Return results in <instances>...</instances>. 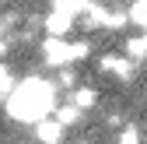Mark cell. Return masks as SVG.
I'll use <instances>...</instances> for the list:
<instances>
[{
    "mask_svg": "<svg viewBox=\"0 0 147 144\" xmlns=\"http://www.w3.org/2000/svg\"><path fill=\"white\" fill-rule=\"evenodd\" d=\"M14 88H18V81H14V70L0 60V98H11L14 95Z\"/></svg>",
    "mask_w": 147,
    "mask_h": 144,
    "instance_id": "cell-10",
    "label": "cell"
},
{
    "mask_svg": "<svg viewBox=\"0 0 147 144\" xmlns=\"http://www.w3.org/2000/svg\"><path fill=\"white\" fill-rule=\"evenodd\" d=\"M133 67H137V60H130L126 53H123V56H119V53H109V56L98 60V70H102V74H112V77H123V81L133 77Z\"/></svg>",
    "mask_w": 147,
    "mask_h": 144,
    "instance_id": "cell-3",
    "label": "cell"
},
{
    "mask_svg": "<svg viewBox=\"0 0 147 144\" xmlns=\"http://www.w3.org/2000/svg\"><path fill=\"white\" fill-rule=\"evenodd\" d=\"M144 42H147V32H144Z\"/></svg>",
    "mask_w": 147,
    "mask_h": 144,
    "instance_id": "cell-21",
    "label": "cell"
},
{
    "mask_svg": "<svg viewBox=\"0 0 147 144\" xmlns=\"http://www.w3.org/2000/svg\"><path fill=\"white\" fill-rule=\"evenodd\" d=\"M123 53L130 60H144L147 56V42H144V35H130V39L123 42Z\"/></svg>",
    "mask_w": 147,
    "mask_h": 144,
    "instance_id": "cell-9",
    "label": "cell"
},
{
    "mask_svg": "<svg viewBox=\"0 0 147 144\" xmlns=\"http://www.w3.org/2000/svg\"><path fill=\"white\" fill-rule=\"evenodd\" d=\"M88 7H91V0H53V11H63V14H70V18L84 14Z\"/></svg>",
    "mask_w": 147,
    "mask_h": 144,
    "instance_id": "cell-8",
    "label": "cell"
},
{
    "mask_svg": "<svg viewBox=\"0 0 147 144\" xmlns=\"http://www.w3.org/2000/svg\"><path fill=\"white\" fill-rule=\"evenodd\" d=\"M105 14H109V11H105L102 4H91V7L84 11V28H102V25H105Z\"/></svg>",
    "mask_w": 147,
    "mask_h": 144,
    "instance_id": "cell-12",
    "label": "cell"
},
{
    "mask_svg": "<svg viewBox=\"0 0 147 144\" xmlns=\"http://www.w3.org/2000/svg\"><path fill=\"white\" fill-rule=\"evenodd\" d=\"M130 25H137V28L147 32V0H133L130 4Z\"/></svg>",
    "mask_w": 147,
    "mask_h": 144,
    "instance_id": "cell-13",
    "label": "cell"
},
{
    "mask_svg": "<svg viewBox=\"0 0 147 144\" xmlns=\"http://www.w3.org/2000/svg\"><path fill=\"white\" fill-rule=\"evenodd\" d=\"M126 25H130V11H119V7H116V11H109V14H105V25H102V28L119 32V28H126Z\"/></svg>",
    "mask_w": 147,
    "mask_h": 144,
    "instance_id": "cell-11",
    "label": "cell"
},
{
    "mask_svg": "<svg viewBox=\"0 0 147 144\" xmlns=\"http://www.w3.org/2000/svg\"><path fill=\"white\" fill-rule=\"evenodd\" d=\"M7 113L18 120V123H39L46 120L49 113H56V92H53L49 81H39V77H28L14 88V95L7 98Z\"/></svg>",
    "mask_w": 147,
    "mask_h": 144,
    "instance_id": "cell-1",
    "label": "cell"
},
{
    "mask_svg": "<svg viewBox=\"0 0 147 144\" xmlns=\"http://www.w3.org/2000/svg\"><path fill=\"white\" fill-rule=\"evenodd\" d=\"M42 28H46V35H53V39H67V32L74 28V18L63 14V11H49L46 21H42Z\"/></svg>",
    "mask_w": 147,
    "mask_h": 144,
    "instance_id": "cell-5",
    "label": "cell"
},
{
    "mask_svg": "<svg viewBox=\"0 0 147 144\" xmlns=\"http://www.w3.org/2000/svg\"><path fill=\"white\" fill-rule=\"evenodd\" d=\"M4 28H7V25H4V21H0V39H4Z\"/></svg>",
    "mask_w": 147,
    "mask_h": 144,
    "instance_id": "cell-18",
    "label": "cell"
},
{
    "mask_svg": "<svg viewBox=\"0 0 147 144\" xmlns=\"http://www.w3.org/2000/svg\"><path fill=\"white\" fill-rule=\"evenodd\" d=\"M70 102L77 105V109H84V113H88V109H95V105H98V92H95L91 84H81V88H74Z\"/></svg>",
    "mask_w": 147,
    "mask_h": 144,
    "instance_id": "cell-6",
    "label": "cell"
},
{
    "mask_svg": "<svg viewBox=\"0 0 147 144\" xmlns=\"http://www.w3.org/2000/svg\"><path fill=\"white\" fill-rule=\"evenodd\" d=\"M53 116H56L63 127H77V123L84 120V109H77L74 102H63V105H56V113H53Z\"/></svg>",
    "mask_w": 147,
    "mask_h": 144,
    "instance_id": "cell-7",
    "label": "cell"
},
{
    "mask_svg": "<svg viewBox=\"0 0 147 144\" xmlns=\"http://www.w3.org/2000/svg\"><path fill=\"white\" fill-rule=\"evenodd\" d=\"M39 53H42V63L46 67H56V70L70 67V42L67 39H53V35H46L42 46H39Z\"/></svg>",
    "mask_w": 147,
    "mask_h": 144,
    "instance_id": "cell-2",
    "label": "cell"
},
{
    "mask_svg": "<svg viewBox=\"0 0 147 144\" xmlns=\"http://www.w3.org/2000/svg\"><path fill=\"white\" fill-rule=\"evenodd\" d=\"M7 53H11V42H7V39H0V60H4Z\"/></svg>",
    "mask_w": 147,
    "mask_h": 144,
    "instance_id": "cell-17",
    "label": "cell"
},
{
    "mask_svg": "<svg viewBox=\"0 0 147 144\" xmlns=\"http://www.w3.org/2000/svg\"><path fill=\"white\" fill-rule=\"evenodd\" d=\"M63 88H74V84H77V70H74V67H63L60 70V77H56Z\"/></svg>",
    "mask_w": 147,
    "mask_h": 144,
    "instance_id": "cell-16",
    "label": "cell"
},
{
    "mask_svg": "<svg viewBox=\"0 0 147 144\" xmlns=\"http://www.w3.org/2000/svg\"><path fill=\"white\" fill-rule=\"evenodd\" d=\"M88 56H91V46H88L84 39L70 42V67H74V63H81V60H88Z\"/></svg>",
    "mask_w": 147,
    "mask_h": 144,
    "instance_id": "cell-15",
    "label": "cell"
},
{
    "mask_svg": "<svg viewBox=\"0 0 147 144\" xmlns=\"http://www.w3.org/2000/svg\"><path fill=\"white\" fill-rule=\"evenodd\" d=\"M77 144H95V141H77Z\"/></svg>",
    "mask_w": 147,
    "mask_h": 144,
    "instance_id": "cell-19",
    "label": "cell"
},
{
    "mask_svg": "<svg viewBox=\"0 0 147 144\" xmlns=\"http://www.w3.org/2000/svg\"><path fill=\"white\" fill-rule=\"evenodd\" d=\"M112 4H123V0H112Z\"/></svg>",
    "mask_w": 147,
    "mask_h": 144,
    "instance_id": "cell-20",
    "label": "cell"
},
{
    "mask_svg": "<svg viewBox=\"0 0 147 144\" xmlns=\"http://www.w3.org/2000/svg\"><path fill=\"white\" fill-rule=\"evenodd\" d=\"M63 130H67V127H63L56 116H53V120L46 116V120L35 123V141H39V144H60V141H63Z\"/></svg>",
    "mask_w": 147,
    "mask_h": 144,
    "instance_id": "cell-4",
    "label": "cell"
},
{
    "mask_svg": "<svg viewBox=\"0 0 147 144\" xmlns=\"http://www.w3.org/2000/svg\"><path fill=\"white\" fill-rule=\"evenodd\" d=\"M144 141V134H140V127H133V123H126V127L116 134V144H140Z\"/></svg>",
    "mask_w": 147,
    "mask_h": 144,
    "instance_id": "cell-14",
    "label": "cell"
}]
</instances>
